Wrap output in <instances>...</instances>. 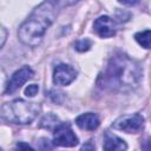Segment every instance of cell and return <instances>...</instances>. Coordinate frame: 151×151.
I'll return each mask as SVG.
<instances>
[{
  "label": "cell",
  "instance_id": "8",
  "mask_svg": "<svg viewBox=\"0 0 151 151\" xmlns=\"http://www.w3.org/2000/svg\"><path fill=\"white\" fill-rule=\"evenodd\" d=\"M96 33L101 38H110L116 34V26L113 20L107 15H101L96 19L93 24Z\"/></svg>",
  "mask_w": 151,
  "mask_h": 151
},
{
  "label": "cell",
  "instance_id": "3",
  "mask_svg": "<svg viewBox=\"0 0 151 151\" xmlns=\"http://www.w3.org/2000/svg\"><path fill=\"white\" fill-rule=\"evenodd\" d=\"M40 112V106L37 103L17 99L6 103L1 107V118L12 124L26 125L32 123Z\"/></svg>",
  "mask_w": 151,
  "mask_h": 151
},
{
  "label": "cell",
  "instance_id": "4",
  "mask_svg": "<svg viewBox=\"0 0 151 151\" xmlns=\"http://www.w3.org/2000/svg\"><path fill=\"white\" fill-rule=\"evenodd\" d=\"M112 127L126 133H137L144 127V117L139 113L123 114L113 122Z\"/></svg>",
  "mask_w": 151,
  "mask_h": 151
},
{
  "label": "cell",
  "instance_id": "1",
  "mask_svg": "<svg viewBox=\"0 0 151 151\" xmlns=\"http://www.w3.org/2000/svg\"><path fill=\"white\" fill-rule=\"evenodd\" d=\"M142 74V67L137 61L124 53H117L99 74L98 85L111 92H127L139 85Z\"/></svg>",
  "mask_w": 151,
  "mask_h": 151
},
{
  "label": "cell",
  "instance_id": "2",
  "mask_svg": "<svg viewBox=\"0 0 151 151\" xmlns=\"http://www.w3.org/2000/svg\"><path fill=\"white\" fill-rule=\"evenodd\" d=\"M57 7L58 6L51 0H46L35 7L19 27L18 37L20 41L27 46H38L47 28L54 22L58 15Z\"/></svg>",
  "mask_w": 151,
  "mask_h": 151
},
{
  "label": "cell",
  "instance_id": "7",
  "mask_svg": "<svg viewBox=\"0 0 151 151\" xmlns=\"http://www.w3.org/2000/svg\"><path fill=\"white\" fill-rule=\"evenodd\" d=\"M77 77L76 70L66 64H59L53 71V83L55 85H68Z\"/></svg>",
  "mask_w": 151,
  "mask_h": 151
},
{
  "label": "cell",
  "instance_id": "9",
  "mask_svg": "<svg viewBox=\"0 0 151 151\" xmlns=\"http://www.w3.org/2000/svg\"><path fill=\"white\" fill-rule=\"evenodd\" d=\"M76 124L83 130L93 131L99 126L100 120H99V117L96 113L87 112V113H83V114L78 116L76 118Z\"/></svg>",
  "mask_w": 151,
  "mask_h": 151
},
{
  "label": "cell",
  "instance_id": "10",
  "mask_svg": "<svg viewBox=\"0 0 151 151\" xmlns=\"http://www.w3.org/2000/svg\"><path fill=\"white\" fill-rule=\"evenodd\" d=\"M104 149L105 150H113V151H122V150H126L127 145L118 136L112 134L110 132H105V134H104Z\"/></svg>",
  "mask_w": 151,
  "mask_h": 151
},
{
  "label": "cell",
  "instance_id": "11",
  "mask_svg": "<svg viewBox=\"0 0 151 151\" xmlns=\"http://www.w3.org/2000/svg\"><path fill=\"white\" fill-rule=\"evenodd\" d=\"M134 39L137 42L144 48H151V29L142 31L134 34Z\"/></svg>",
  "mask_w": 151,
  "mask_h": 151
},
{
  "label": "cell",
  "instance_id": "6",
  "mask_svg": "<svg viewBox=\"0 0 151 151\" xmlns=\"http://www.w3.org/2000/svg\"><path fill=\"white\" fill-rule=\"evenodd\" d=\"M32 77H33V70L28 66H24V67L17 70L12 74L9 80L7 81V85H6V88H5L4 93L5 94H11V93L15 92Z\"/></svg>",
  "mask_w": 151,
  "mask_h": 151
},
{
  "label": "cell",
  "instance_id": "5",
  "mask_svg": "<svg viewBox=\"0 0 151 151\" xmlns=\"http://www.w3.org/2000/svg\"><path fill=\"white\" fill-rule=\"evenodd\" d=\"M53 144L57 146L72 147L78 144V137L74 134L68 123H59L54 127Z\"/></svg>",
  "mask_w": 151,
  "mask_h": 151
},
{
  "label": "cell",
  "instance_id": "15",
  "mask_svg": "<svg viewBox=\"0 0 151 151\" xmlns=\"http://www.w3.org/2000/svg\"><path fill=\"white\" fill-rule=\"evenodd\" d=\"M118 1L124 4V5H127V6H132V5H136L138 2V0H118Z\"/></svg>",
  "mask_w": 151,
  "mask_h": 151
},
{
  "label": "cell",
  "instance_id": "13",
  "mask_svg": "<svg viewBox=\"0 0 151 151\" xmlns=\"http://www.w3.org/2000/svg\"><path fill=\"white\" fill-rule=\"evenodd\" d=\"M39 91V86L37 84H32V85H28L26 88H25V94L27 97H34Z\"/></svg>",
  "mask_w": 151,
  "mask_h": 151
},
{
  "label": "cell",
  "instance_id": "14",
  "mask_svg": "<svg viewBox=\"0 0 151 151\" xmlns=\"http://www.w3.org/2000/svg\"><path fill=\"white\" fill-rule=\"evenodd\" d=\"M52 2H54L57 6H70L76 4L78 0H51Z\"/></svg>",
  "mask_w": 151,
  "mask_h": 151
},
{
  "label": "cell",
  "instance_id": "17",
  "mask_svg": "<svg viewBox=\"0 0 151 151\" xmlns=\"http://www.w3.org/2000/svg\"><path fill=\"white\" fill-rule=\"evenodd\" d=\"M17 147H25V149H31V146L28 144H22V143H19L17 145Z\"/></svg>",
  "mask_w": 151,
  "mask_h": 151
},
{
  "label": "cell",
  "instance_id": "16",
  "mask_svg": "<svg viewBox=\"0 0 151 151\" xmlns=\"http://www.w3.org/2000/svg\"><path fill=\"white\" fill-rule=\"evenodd\" d=\"M6 35H7V33H6V28H5V27H1V47H2L4 44H5Z\"/></svg>",
  "mask_w": 151,
  "mask_h": 151
},
{
  "label": "cell",
  "instance_id": "12",
  "mask_svg": "<svg viewBox=\"0 0 151 151\" xmlns=\"http://www.w3.org/2000/svg\"><path fill=\"white\" fill-rule=\"evenodd\" d=\"M92 46V41L87 38L85 39H80L78 41H76L74 44V48L78 51V52H85V51H88L90 47Z\"/></svg>",
  "mask_w": 151,
  "mask_h": 151
}]
</instances>
